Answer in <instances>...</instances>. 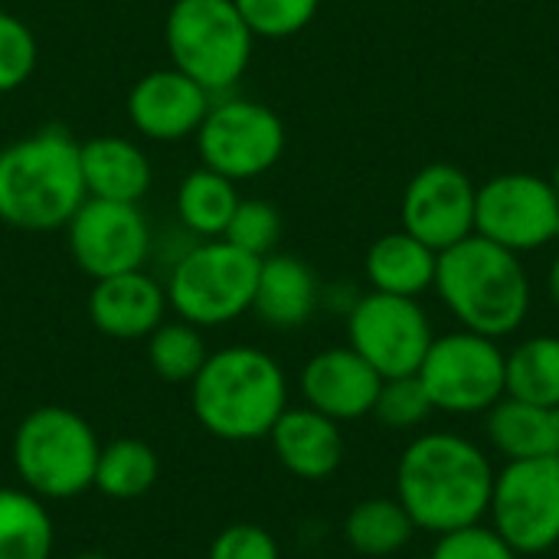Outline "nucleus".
<instances>
[{
  "label": "nucleus",
  "mask_w": 559,
  "mask_h": 559,
  "mask_svg": "<svg viewBox=\"0 0 559 559\" xmlns=\"http://www.w3.org/2000/svg\"><path fill=\"white\" fill-rule=\"evenodd\" d=\"M475 233L511 249L527 252L559 236V200L550 180L534 174H501L478 190Z\"/></svg>",
  "instance_id": "nucleus-12"
},
{
  "label": "nucleus",
  "mask_w": 559,
  "mask_h": 559,
  "mask_svg": "<svg viewBox=\"0 0 559 559\" xmlns=\"http://www.w3.org/2000/svg\"><path fill=\"white\" fill-rule=\"evenodd\" d=\"M72 559H111V557H105V554H95V550H88V554H79V557H72Z\"/></svg>",
  "instance_id": "nucleus-36"
},
{
  "label": "nucleus",
  "mask_w": 559,
  "mask_h": 559,
  "mask_svg": "<svg viewBox=\"0 0 559 559\" xmlns=\"http://www.w3.org/2000/svg\"><path fill=\"white\" fill-rule=\"evenodd\" d=\"M429 559H518V554L498 531L472 524V527L442 534L439 547Z\"/></svg>",
  "instance_id": "nucleus-33"
},
{
  "label": "nucleus",
  "mask_w": 559,
  "mask_h": 559,
  "mask_svg": "<svg viewBox=\"0 0 559 559\" xmlns=\"http://www.w3.org/2000/svg\"><path fill=\"white\" fill-rule=\"evenodd\" d=\"M206 559H278V544L265 527L233 524L213 537Z\"/></svg>",
  "instance_id": "nucleus-34"
},
{
  "label": "nucleus",
  "mask_w": 559,
  "mask_h": 559,
  "mask_svg": "<svg viewBox=\"0 0 559 559\" xmlns=\"http://www.w3.org/2000/svg\"><path fill=\"white\" fill-rule=\"evenodd\" d=\"M239 193H236V180L200 167L193 174L183 177L180 190H177V216L180 223L203 236V239H219L239 206Z\"/></svg>",
  "instance_id": "nucleus-24"
},
{
  "label": "nucleus",
  "mask_w": 559,
  "mask_h": 559,
  "mask_svg": "<svg viewBox=\"0 0 559 559\" xmlns=\"http://www.w3.org/2000/svg\"><path fill=\"white\" fill-rule=\"evenodd\" d=\"M210 105L213 95L197 79L170 66L134 82L128 95V118L151 141H183L190 134L197 138Z\"/></svg>",
  "instance_id": "nucleus-15"
},
{
  "label": "nucleus",
  "mask_w": 559,
  "mask_h": 559,
  "mask_svg": "<svg viewBox=\"0 0 559 559\" xmlns=\"http://www.w3.org/2000/svg\"><path fill=\"white\" fill-rule=\"evenodd\" d=\"M488 436L511 462L559 459V406H531L504 396L488 413Z\"/></svg>",
  "instance_id": "nucleus-21"
},
{
  "label": "nucleus",
  "mask_w": 559,
  "mask_h": 559,
  "mask_svg": "<svg viewBox=\"0 0 559 559\" xmlns=\"http://www.w3.org/2000/svg\"><path fill=\"white\" fill-rule=\"evenodd\" d=\"M550 295H554V301L559 305V255L557 262H554V269H550Z\"/></svg>",
  "instance_id": "nucleus-35"
},
{
  "label": "nucleus",
  "mask_w": 559,
  "mask_h": 559,
  "mask_svg": "<svg viewBox=\"0 0 559 559\" xmlns=\"http://www.w3.org/2000/svg\"><path fill=\"white\" fill-rule=\"evenodd\" d=\"M88 200L82 144L62 128H43L0 151V219L26 233L62 229Z\"/></svg>",
  "instance_id": "nucleus-2"
},
{
  "label": "nucleus",
  "mask_w": 559,
  "mask_h": 559,
  "mask_svg": "<svg viewBox=\"0 0 559 559\" xmlns=\"http://www.w3.org/2000/svg\"><path fill=\"white\" fill-rule=\"evenodd\" d=\"M206 357V341L190 321H164L147 337V364L164 383H193Z\"/></svg>",
  "instance_id": "nucleus-28"
},
{
  "label": "nucleus",
  "mask_w": 559,
  "mask_h": 559,
  "mask_svg": "<svg viewBox=\"0 0 559 559\" xmlns=\"http://www.w3.org/2000/svg\"><path fill=\"white\" fill-rule=\"evenodd\" d=\"M380 386L383 377L354 347L321 350L301 370V393L308 406L334 423L373 413Z\"/></svg>",
  "instance_id": "nucleus-16"
},
{
  "label": "nucleus",
  "mask_w": 559,
  "mask_h": 559,
  "mask_svg": "<svg viewBox=\"0 0 559 559\" xmlns=\"http://www.w3.org/2000/svg\"><path fill=\"white\" fill-rule=\"evenodd\" d=\"M318 308V278L298 255H265L252 311L278 331L301 328Z\"/></svg>",
  "instance_id": "nucleus-20"
},
{
  "label": "nucleus",
  "mask_w": 559,
  "mask_h": 559,
  "mask_svg": "<svg viewBox=\"0 0 559 559\" xmlns=\"http://www.w3.org/2000/svg\"><path fill=\"white\" fill-rule=\"evenodd\" d=\"M475 200L478 190L465 170L452 164H429L406 187L403 226L429 249L445 252L475 233Z\"/></svg>",
  "instance_id": "nucleus-14"
},
{
  "label": "nucleus",
  "mask_w": 559,
  "mask_h": 559,
  "mask_svg": "<svg viewBox=\"0 0 559 559\" xmlns=\"http://www.w3.org/2000/svg\"><path fill=\"white\" fill-rule=\"evenodd\" d=\"M95 429L69 406H36L13 432V468L36 498L69 501L95 485Z\"/></svg>",
  "instance_id": "nucleus-5"
},
{
  "label": "nucleus",
  "mask_w": 559,
  "mask_h": 559,
  "mask_svg": "<svg viewBox=\"0 0 559 559\" xmlns=\"http://www.w3.org/2000/svg\"><path fill=\"white\" fill-rule=\"evenodd\" d=\"M282 236V216L272 203L265 200H239L226 233L219 239L239 246L242 252L255 255V259H265L272 255L275 242Z\"/></svg>",
  "instance_id": "nucleus-29"
},
{
  "label": "nucleus",
  "mask_w": 559,
  "mask_h": 559,
  "mask_svg": "<svg viewBox=\"0 0 559 559\" xmlns=\"http://www.w3.org/2000/svg\"><path fill=\"white\" fill-rule=\"evenodd\" d=\"M36 59L39 49L33 29L20 16L0 10V95L26 85L36 69Z\"/></svg>",
  "instance_id": "nucleus-31"
},
{
  "label": "nucleus",
  "mask_w": 559,
  "mask_h": 559,
  "mask_svg": "<svg viewBox=\"0 0 559 559\" xmlns=\"http://www.w3.org/2000/svg\"><path fill=\"white\" fill-rule=\"evenodd\" d=\"M262 259L226 239L187 249L167 278V305L197 328H219L252 311Z\"/></svg>",
  "instance_id": "nucleus-7"
},
{
  "label": "nucleus",
  "mask_w": 559,
  "mask_h": 559,
  "mask_svg": "<svg viewBox=\"0 0 559 559\" xmlns=\"http://www.w3.org/2000/svg\"><path fill=\"white\" fill-rule=\"evenodd\" d=\"M167 288L144 269L98 278L88 295V318L95 331L115 341H147L167 314Z\"/></svg>",
  "instance_id": "nucleus-17"
},
{
  "label": "nucleus",
  "mask_w": 559,
  "mask_h": 559,
  "mask_svg": "<svg viewBox=\"0 0 559 559\" xmlns=\"http://www.w3.org/2000/svg\"><path fill=\"white\" fill-rule=\"evenodd\" d=\"M413 531H416V524L406 514V508L390 498L360 501L347 514V524H344L347 544L364 557H390V554L403 550L409 544Z\"/></svg>",
  "instance_id": "nucleus-27"
},
{
  "label": "nucleus",
  "mask_w": 559,
  "mask_h": 559,
  "mask_svg": "<svg viewBox=\"0 0 559 559\" xmlns=\"http://www.w3.org/2000/svg\"><path fill=\"white\" fill-rule=\"evenodd\" d=\"M66 233L75 265L95 282L144 269L151 252V226L138 203L88 197L66 223Z\"/></svg>",
  "instance_id": "nucleus-13"
},
{
  "label": "nucleus",
  "mask_w": 559,
  "mask_h": 559,
  "mask_svg": "<svg viewBox=\"0 0 559 559\" xmlns=\"http://www.w3.org/2000/svg\"><path fill=\"white\" fill-rule=\"evenodd\" d=\"M550 183H554V193H557V200H559V164H557V170H554V180H550Z\"/></svg>",
  "instance_id": "nucleus-37"
},
{
  "label": "nucleus",
  "mask_w": 559,
  "mask_h": 559,
  "mask_svg": "<svg viewBox=\"0 0 559 559\" xmlns=\"http://www.w3.org/2000/svg\"><path fill=\"white\" fill-rule=\"evenodd\" d=\"M151 177L147 154L128 138L105 134L82 144V180L85 193L95 200L138 203L151 190Z\"/></svg>",
  "instance_id": "nucleus-19"
},
{
  "label": "nucleus",
  "mask_w": 559,
  "mask_h": 559,
  "mask_svg": "<svg viewBox=\"0 0 559 559\" xmlns=\"http://www.w3.org/2000/svg\"><path fill=\"white\" fill-rule=\"evenodd\" d=\"M436 409L485 413L504 400V354L495 337L462 331L432 341L416 373Z\"/></svg>",
  "instance_id": "nucleus-9"
},
{
  "label": "nucleus",
  "mask_w": 559,
  "mask_h": 559,
  "mask_svg": "<svg viewBox=\"0 0 559 559\" xmlns=\"http://www.w3.org/2000/svg\"><path fill=\"white\" fill-rule=\"evenodd\" d=\"M432 400L423 386V380L413 377H396V380H383L373 416L390 426V429H413L419 426L429 413H432Z\"/></svg>",
  "instance_id": "nucleus-32"
},
{
  "label": "nucleus",
  "mask_w": 559,
  "mask_h": 559,
  "mask_svg": "<svg viewBox=\"0 0 559 559\" xmlns=\"http://www.w3.org/2000/svg\"><path fill=\"white\" fill-rule=\"evenodd\" d=\"M197 423L223 442H255L288 409V380L259 347H223L190 383Z\"/></svg>",
  "instance_id": "nucleus-3"
},
{
  "label": "nucleus",
  "mask_w": 559,
  "mask_h": 559,
  "mask_svg": "<svg viewBox=\"0 0 559 559\" xmlns=\"http://www.w3.org/2000/svg\"><path fill=\"white\" fill-rule=\"evenodd\" d=\"M56 527L43 498L0 488V559H52Z\"/></svg>",
  "instance_id": "nucleus-23"
},
{
  "label": "nucleus",
  "mask_w": 559,
  "mask_h": 559,
  "mask_svg": "<svg viewBox=\"0 0 559 559\" xmlns=\"http://www.w3.org/2000/svg\"><path fill=\"white\" fill-rule=\"evenodd\" d=\"M160 478V459L157 452L141 439H115L98 452L95 465V485L105 498L115 501H134L144 498Z\"/></svg>",
  "instance_id": "nucleus-25"
},
{
  "label": "nucleus",
  "mask_w": 559,
  "mask_h": 559,
  "mask_svg": "<svg viewBox=\"0 0 559 559\" xmlns=\"http://www.w3.org/2000/svg\"><path fill=\"white\" fill-rule=\"evenodd\" d=\"M197 151L203 167L229 180H249L278 164L285 151V124L262 102L223 98L210 105L197 131Z\"/></svg>",
  "instance_id": "nucleus-8"
},
{
  "label": "nucleus",
  "mask_w": 559,
  "mask_h": 559,
  "mask_svg": "<svg viewBox=\"0 0 559 559\" xmlns=\"http://www.w3.org/2000/svg\"><path fill=\"white\" fill-rule=\"evenodd\" d=\"M396 491L416 527L452 534L481 521L491 504L495 472L481 449L468 439L432 432L403 452Z\"/></svg>",
  "instance_id": "nucleus-1"
},
{
  "label": "nucleus",
  "mask_w": 559,
  "mask_h": 559,
  "mask_svg": "<svg viewBox=\"0 0 559 559\" xmlns=\"http://www.w3.org/2000/svg\"><path fill=\"white\" fill-rule=\"evenodd\" d=\"M436 288L449 311L485 337L518 331L531 308V285L518 252L478 233L439 252Z\"/></svg>",
  "instance_id": "nucleus-4"
},
{
  "label": "nucleus",
  "mask_w": 559,
  "mask_h": 559,
  "mask_svg": "<svg viewBox=\"0 0 559 559\" xmlns=\"http://www.w3.org/2000/svg\"><path fill=\"white\" fill-rule=\"evenodd\" d=\"M164 39L170 66L197 79L210 95H219L242 79L255 36L236 0H174Z\"/></svg>",
  "instance_id": "nucleus-6"
},
{
  "label": "nucleus",
  "mask_w": 559,
  "mask_h": 559,
  "mask_svg": "<svg viewBox=\"0 0 559 559\" xmlns=\"http://www.w3.org/2000/svg\"><path fill=\"white\" fill-rule=\"evenodd\" d=\"M318 3L321 0H236L252 36L265 39H285L301 33L314 20Z\"/></svg>",
  "instance_id": "nucleus-30"
},
{
  "label": "nucleus",
  "mask_w": 559,
  "mask_h": 559,
  "mask_svg": "<svg viewBox=\"0 0 559 559\" xmlns=\"http://www.w3.org/2000/svg\"><path fill=\"white\" fill-rule=\"evenodd\" d=\"M495 531L514 554H544L559 544V459L511 462L491 491Z\"/></svg>",
  "instance_id": "nucleus-11"
},
{
  "label": "nucleus",
  "mask_w": 559,
  "mask_h": 559,
  "mask_svg": "<svg viewBox=\"0 0 559 559\" xmlns=\"http://www.w3.org/2000/svg\"><path fill=\"white\" fill-rule=\"evenodd\" d=\"M504 396L559 406V337H534L504 357Z\"/></svg>",
  "instance_id": "nucleus-26"
},
{
  "label": "nucleus",
  "mask_w": 559,
  "mask_h": 559,
  "mask_svg": "<svg viewBox=\"0 0 559 559\" xmlns=\"http://www.w3.org/2000/svg\"><path fill=\"white\" fill-rule=\"evenodd\" d=\"M350 347L383 377H413L419 373L426 350L432 347V328L416 298L370 292L350 308L347 321Z\"/></svg>",
  "instance_id": "nucleus-10"
},
{
  "label": "nucleus",
  "mask_w": 559,
  "mask_h": 559,
  "mask_svg": "<svg viewBox=\"0 0 559 559\" xmlns=\"http://www.w3.org/2000/svg\"><path fill=\"white\" fill-rule=\"evenodd\" d=\"M436 262H439V252L403 229V233H390L370 246L367 278H370L373 292L416 298L429 285H436Z\"/></svg>",
  "instance_id": "nucleus-22"
},
{
  "label": "nucleus",
  "mask_w": 559,
  "mask_h": 559,
  "mask_svg": "<svg viewBox=\"0 0 559 559\" xmlns=\"http://www.w3.org/2000/svg\"><path fill=\"white\" fill-rule=\"evenodd\" d=\"M269 439L278 462L305 481H321L334 475L344 459V439L337 423L311 406L285 409L272 426Z\"/></svg>",
  "instance_id": "nucleus-18"
}]
</instances>
